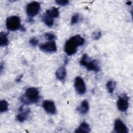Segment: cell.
Here are the masks:
<instances>
[{
    "label": "cell",
    "instance_id": "cell-1",
    "mask_svg": "<svg viewBox=\"0 0 133 133\" xmlns=\"http://www.w3.org/2000/svg\"><path fill=\"white\" fill-rule=\"evenodd\" d=\"M85 39L80 35H75L70 37L65 43L64 50L68 56H72L76 54L77 48L84 44Z\"/></svg>",
    "mask_w": 133,
    "mask_h": 133
},
{
    "label": "cell",
    "instance_id": "cell-2",
    "mask_svg": "<svg viewBox=\"0 0 133 133\" xmlns=\"http://www.w3.org/2000/svg\"><path fill=\"white\" fill-rule=\"evenodd\" d=\"M39 99V91L35 87L28 88L23 96L20 97V101L24 104L37 103Z\"/></svg>",
    "mask_w": 133,
    "mask_h": 133
},
{
    "label": "cell",
    "instance_id": "cell-3",
    "mask_svg": "<svg viewBox=\"0 0 133 133\" xmlns=\"http://www.w3.org/2000/svg\"><path fill=\"white\" fill-rule=\"evenodd\" d=\"M6 26L7 29L10 31H15L19 29L25 31V28L21 24L20 18L17 16H12L7 18L6 21Z\"/></svg>",
    "mask_w": 133,
    "mask_h": 133
},
{
    "label": "cell",
    "instance_id": "cell-4",
    "mask_svg": "<svg viewBox=\"0 0 133 133\" xmlns=\"http://www.w3.org/2000/svg\"><path fill=\"white\" fill-rule=\"evenodd\" d=\"M79 63L82 66H85L87 70L93 71L95 72H99L100 70V67L99 64V62L97 60H89L88 56L85 54L79 61Z\"/></svg>",
    "mask_w": 133,
    "mask_h": 133
},
{
    "label": "cell",
    "instance_id": "cell-5",
    "mask_svg": "<svg viewBox=\"0 0 133 133\" xmlns=\"http://www.w3.org/2000/svg\"><path fill=\"white\" fill-rule=\"evenodd\" d=\"M41 9V5L37 2H32L26 7V12L30 17H33L37 15Z\"/></svg>",
    "mask_w": 133,
    "mask_h": 133
},
{
    "label": "cell",
    "instance_id": "cell-6",
    "mask_svg": "<svg viewBox=\"0 0 133 133\" xmlns=\"http://www.w3.org/2000/svg\"><path fill=\"white\" fill-rule=\"evenodd\" d=\"M129 106L128 97L125 94H122L118 96V99L117 101V107L118 109L122 112H125L127 110Z\"/></svg>",
    "mask_w": 133,
    "mask_h": 133
},
{
    "label": "cell",
    "instance_id": "cell-7",
    "mask_svg": "<svg viewBox=\"0 0 133 133\" xmlns=\"http://www.w3.org/2000/svg\"><path fill=\"white\" fill-rule=\"evenodd\" d=\"M74 86L76 92L80 95H84L86 91V87L84 79L80 76H77L74 79Z\"/></svg>",
    "mask_w": 133,
    "mask_h": 133
},
{
    "label": "cell",
    "instance_id": "cell-8",
    "mask_svg": "<svg viewBox=\"0 0 133 133\" xmlns=\"http://www.w3.org/2000/svg\"><path fill=\"white\" fill-rule=\"evenodd\" d=\"M41 51L46 53H53L57 50V47L55 41H49L39 46Z\"/></svg>",
    "mask_w": 133,
    "mask_h": 133
},
{
    "label": "cell",
    "instance_id": "cell-9",
    "mask_svg": "<svg viewBox=\"0 0 133 133\" xmlns=\"http://www.w3.org/2000/svg\"><path fill=\"white\" fill-rule=\"evenodd\" d=\"M114 130L117 133H128V129L126 125L119 118L115 120L114 125Z\"/></svg>",
    "mask_w": 133,
    "mask_h": 133
},
{
    "label": "cell",
    "instance_id": "cell-10",
    "mask_svg": "<svg viewBox=\"0 0 133 133\" xmlns=\"http://www.w3.org/2000/svg\"><path fill=\"white\" fill-rule=\"evenodd\" d=\"M43 107L48 113L50 114H55L57 112V109L55 103L51 100H45L43 102Z\"/></svg>",
    "mask_w": 133,
    "mask_h": 133
},
{
    "label": "cell",
    "instance_id": "cell-11",
    "mask_svg": "<svg viewBox=\"0 0 133 133\" xmlns=\"http://www.w3.org/2000/svg\"><path fill=\"white\" fill-rule=\"evenodd\" d=\"M19 113L16 116V119L17 121L19 122H23L25 121L30 113V110L29 109H26L25 110H23V106H21L19 110Z\"/></svg>",
    "mask_w": 133,
    "mask_h": 133
},
{
    "label": "cell",
    "instance_id": "cell-12",
    "mask_svg": "<svg viewBox=\"0 0 133 133\" xmlns=\"http://www.w3.org/2000/svg\"><path fill=\"white\" fill-rule=\"evenodd\" d=\"M66 76V71L65 68L63 66L57 69L56 72V76L57 78L61 81L65 79Z\"/></svg>",
    "mask_w": 133,
    "mask_h": 133
},
{
    "label": "cell",
    "instance_id": "cell-13",
    "mask_svg": "<svg viewBox=\"0 0 133 133\" xmlns=\"http://www.w3.org/2000/svg\"><path fill=\"white\" fill-rule=\"evenodd\" d=\"M89 108V106L88 101L84 100L82 101L80 105L77 108V110L79 113L82 114H85L88 112Z\"/></svg>",
    "mask_w": 133,
    "mask_h": 133
},
{
    "label": "cell",
    "instance_id": "cell-14",
    "mask_svg": "<svg viewBox=\"0 0 133 133\" xmlns=\"http://www.w3.org/2000/svg\"><path fill=\"white\" fill-rule=\"evenodd\" d=\"M91 129L88 124L86 122H83L81 123L80 126L75 130V132H83V133H88L90 131Z\"/></svg>",
    "mask_w": 133,
    "mask_h": 133
},
{
    "label": "cell",
    "instance_id": "cell-15",
    "mask_svg": "<svg viewBox=\"0 0 133 133\" xmlns=\"http://www.w3.org/2000/svg\"><path fill=\"white\" fill-rule=\"evenodd\" d=\"M48 17L51 18H56L59 15V10L56 7H52L51 9H47L46 11V14Z\"/></svg>",
    "mask_w": 133,
    "mask_h": 133
},
{
    "label": "cell",
    "instance_id": "cell-16",
    "mask_svg": "<svg viewBox=\"0 0 133 133\" xmlns=\"http://www.w3.org/2000/svg\"><path fill=\"white\" fill-rule=\"evenodd\" d=\"M8 34L4 32L0 33V46L2 47L6 46L8 45L9 40L7 37Z\"/></svg>",
    "mask_w": 133,
    "mask_h": 133
},
{
    "label": "cell",
    "instance_id": "cell-17",
    "mask_svg": "<svg viewBox=\"0 0 133 133\" xmlns=\"http://www.w3.org/2000/svg\"><path fill=\"white\" fill-rule=\"evenodd\" d=\"M106 87L108 92L110 94H112L114 92L115 87H116V82L110 80L108 81L106 84Z\"/></svg>",
    "mask_w": 133,
    "mask_h": 133
},
{
    "label": "cell",
    "instance_id": "cell-18",
    "mask_svg": "<svg viewBox=\"0 0 133 133\" xmlns=\"http://www.w3.org/2000/svg\"><path fill=\"white\" fill-rule=\"evenodd\" d=\"M42 20L44 23L48 26H51L54 24V19L46 15H45L42 17Z\"/></svg>",
    "mask_w": 133,
    "mask_h": 133
},
{
    "label": "cell",
    "instance_id": "cell-19",
    "mask_svg": "<svg viewBox=\"0 0 133 133\" xmlns=\"http://www.w3.org/2000/svg\"><path fill=\"white\" fill-rule=\"evenodd\" d=\"M8 109V102L5 100H2L0 101V112L1 113L6 112Z\"/></svg>",
    "mask_w": 133,
    "mask_h": 133
},
{
    "label": "cell",
    "instance_id": "cell-20",
    "mask_svg": "<svg viewBox=\"0 0 133 133\" xmlns=\"http://www.w3.org/2000/svg\"><path fill=\"white\" fill-rule=\"evenodd\" d=\"M44 36L46 39L49 41H54L53 40L56 38V35L52 33H45Z\"/></svg>",
    "mask_w": 133,
    "mask_h": 133
},
{
    "label": "cell",
    "instance_id": "cell-21",
    "mask_svg": "<svg viewBox=\"0 0 133 133\" xmlns=\"http://www.w3.org/2000/svg\"><path fill=\"white\" fill-rule=\"evenodd\" d=\"M79 20V15L78 14H76L72 16L71 19V24L74 25L78 23Z\"/></svg>",
    "mask_w": 133,
    "mask_h": 133
},
{
    "label": "cell",
    "instance_id": "cell-22",
    "mask_svg": "<svg viewBox=\"0 0 133 133\" xmlns=\"http://www.w3.org/2000/svg\"><path fill=\"white\" fill-rule=\"evenodd\" d=\"M101 36V32L100 31H95L92 34V37L94 40L99 39Z\"/></svg>",
    "mask_w": 133,
    "mask_h": 133
},
{
    "label": "cell",
    "instance_id": "cell-23",
    "mask_svg": "<svg viewBox=\"0 0 133 133\" xmlns=\"http://www.w3.org/2000/svg\"><path fill=\"white\" fill-rule=\"evenodd\" d=\"M56 3L58 4L59 5L62 6H66L68 4H69V2L68 0H61V1H59V0H57L56 1Z\"/></svg>",
    "mask_w": 133,
    "mask_h": 133
},
{
    "label": "cell",
    "instance_id": "cell-24",
    "mask_svg": "<svg viewBox=\"0 0 133 133\" xmlns=\"http://www.w3.org/2000/svg\"><path fill=\"white\" fill-rule=\"evenodd\" d=\"M30 44L33 46H36L38 43V40L36 37H32L29 41Z\"/></svg>",
    "mask_w": 133,
    "mask_h": 133
},
{
    "label": "cell",
    "instance_id": "cell-25",
    "mask_svg": "<svg viewBox=\"0 0 133 133\" xmlns=\"http://www.w3.org/2000/svg\"><path fill=\"white\" fill-rule=\"evenodd\" d=\"M22 76H23V75H20L17 79H16V81L17 82H19L20 81H21V78L22 77Z\"/></svg>",
    "mask_w": 133,
    "mask_h": 133
},
{
    "label": "cell",
    "instance_id": "cell-26",
    "mask_svg": "<svg viewBox=\"0 0 133 133\" xmlns=\"http://www.w3.org/2000/svg\"><path fill=\"white\" fill-rule=\"evenodd\" d=\"M131 4V2H128L127 3V5H130Z\"/></svg>",
    "mask_w": 133,
    "mask_h": 133
}]
</instances>
